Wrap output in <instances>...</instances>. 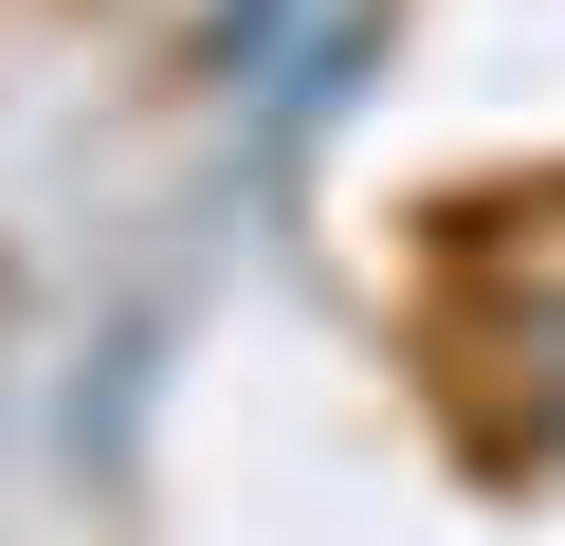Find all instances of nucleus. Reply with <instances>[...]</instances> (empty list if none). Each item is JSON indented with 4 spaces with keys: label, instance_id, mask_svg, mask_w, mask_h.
<instances>
[{
    "label": "nucleus",
    "instance_id": "obj_2",
    "mask_svg": "<svg viewBox=\"0 0 565 546\" xmlns=\"http://www.w3.org/2000/svg\"><path fill=\"white\" fill-rule=\"evenodd\" d=\"M529 419L565 437V310H529Z\"/></svg>",
    "mask_w": 565,
    "mask_h": 546
},
{
    "label": "nucleus",
    "instance_id": "obj_1",
    "mask_svg": "<svg viewBox=\"0 0 565 546\" xmlns=\"http://www.w3.org/2000/svg\"><path fill=\"white\" fill-rule=\"evenodd\" d=\"M329 19H347V0H201V73H220V92L256 109V92H274V73H292Z\"/></svg>",
    "mask_w": 565,
    "mask_h": 546
}]
</instances>
